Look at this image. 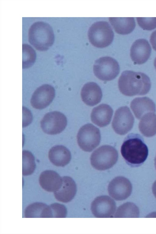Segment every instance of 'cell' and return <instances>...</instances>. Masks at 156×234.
<instances>
[{"mask_svg": "<svg viewBox=\"0 0 156 234\" xmlns=\"http://www.w3.org/2000/svg\"><path fill=\"white\" fill-rule=\"evenodd\" d=\"M140 132L145 136L151 137L156 134V114L150 112L144 114L139 124Z\"/></svg>", "mask_w": 156, "mask_h": 234, "instance_id": "7402d4cb", "label": "cell"}, {"mask_svg": "<svg viewBox=\"0 0 156 234\" xmlns=\"http://www.w3.org/2000/svg\"><path fill=\"white\" fill-rule=\"evenodd\" d=\"M39 182L41 187L45 190L54 193L61 187L62 184V179L55 171L47 170L41 174Z\"/></svg>", "mask_w": 156, "mask_h": 234, "instance_id": "2e32d148", "label": "cell"}, {"mask_svg": "<svg viewBox=\"0 0 156 234\" xmlns=\"http://www.w3.org/2000/svg\"><path fill=\"white\" fill-rule=\"evenodd\" d=\"M150 41L152 48L156 51V30L151 34Z\"/></svg>", "mask_w": 156, "mask_h": 234, "instance_id": "f1b7e54d", "label": "cell"}, {"mask_svg": "<svg viewBox=\"0 0 156 234\" xmlns=\"http://www.w3.org/2000/svg\"><path fill=\"white\" fill-rule=\"evenodd\" d=\"M95 75L103 81H110L115 78L120 72L118 63L109 56L100 57L96 60L93 67Z\"/></svg>", "mask_w": 156, "mask_h": 234, "instance_id": "8992f818", "label": "cell"}, {"mask_svg": "<svg viewBox=\"0 0 156 234\" xmlns=\"http://www.w3.org/2000/svg\"><path fill=\"white\" fill-rule=\"evenodd\" d=\"M82 101L87 105L92 106L101 101L102 97L101 89L96 83L90 82L85 84L81 91Z\"/></svg>", "mask_w": 156, "mask_h": 234, "instance_id": "5bb4252c", "label": "cell"}, {"mask_svg": "<svg viewBox=\"0 0 156 234\" xmlns=\"http://www.w3.org/2000/svg\"><path fill=\"white\" fill-rule=\"evenodd\" d=\"M151 48L148 42L144 39H139L133 44L130 48V56L135 64H141L149 58Z\"/></svg>", "mask_w": 156, "mask_h": 234, "instance_id": "4fadbf2b", "label": "cell"}, {"mask_svg": "<svg viewBox=\"0 0 156 234\" xmlns=\"http://www.w3.org/2000/svg\"><path fill=\"white\" fill-rule=\"evenodd\" d=\"M22 175L27 176L31 175L36 168L35 158L30 152L26 150L22 152Z\"/></svg>", "mask_w": 156, "mask_h": 234, "instance_id": "cb8c5ba5", "label": "cell"}, {"mask_svg": "<svg viewBox=\"0 0 156 234\" xmlns=\"http://www.w3.org/2000/svg\"><path fill=\"white\" fill-rule=\"evenodd\" d=\"M130 106L135 117L138 119L147 113L156 111L155 104L147 97L135 98L131 101Z\"/></svg>", "mask_w": 156, "mask_h": 234, "instance_id": "ac0fdd59", "label": "cell"}, {"mask_svg": "<svg viewBox=\"0 0 156 234\" xmlns=\"http://www.w3.org/2000/svg\"><path fill=\"white\" fill-rule=\"evenodd\" d=\"M62 184L60 188L54 193L55 197L58 201L64 203L70 202L74 197L77 191L76 185L71 177H62Z\"/></svg>", "mask_w": 156, "mask_h": 234, "instance_id": "9a60e30c", "label": "cell"}, {"mask_svg": "<svg viewBox=\"0 0 156 234\" xmlns=\"http://www.w3.org/2000/svg\"><path fill=\"white\" fill-rule=\"evenodd\" d=\"M49 206L51 211L53 218H66L67 214V210L66 207L63 204L54 203Z\"/></svg>", "mask_w": 156, "mask_h": 234, "instance_id": "484cf974", "label": "cell"}, {"mask_svg": "<svg viewBox=\"0 0 156 234\" xmlns=\"http://www.w3.org/2000/svg\"><path fill=\"white\" fill-rule=\"evenodd\" d=\"M118 157V152L115 148L110 145H103L92 153L90 163L95 169L105 170L112 167L117 162Z\"/></svg>", "mask_w": 156, "mask_h": 234, "instance_id": "5b68a950", "label": "cell"}, {"mask_svg": "<svg viewBox=\"0 0 156 234\" xmlns=\"http://www.w3.org/2000/svg\"><path fill=\"white\" fill-rule=\"evenodd\" d=\"M154 166L156 170V155L154 159Z\"/></svg>", "mask_w": 156, "mask_h": 234, "instance_id": "1f68e13d", "label": "cell"}, {"mask_svg": "<svg viewBox=\"0 0 156 234\" xmlns=\"http://www.w3.org/2000/svg\"><path fill=\"white\" fill-rule=\"evenodd\" d=\"M109 19L115 31L119 34H129L136 26L133 17H109Z\"/></svg>", "mask_w": 156, "mask_h": 234, "instance_id": "ffe728a7", "label": "cell"}, {"mask_svg": "<svg viewBox=\"0 0 156 234\" xmlns=\"http://www.w3.org/2000/svg\"><path fill=\"white\" fill-rule=\"evenodd\" d=\"M132 187L130 181L126 178L117 176L109 183L108 192L109 195L117 201H121L128 198L130 195Z\"/></svg>", "mask_w": 156, "mask_h": 234, "instance_id": "30bf717a", "label": "cell"}, {"mask_svg": "<svg viewBox=\"0 0 156 234\" xmlns=\"http://www.w3.org/2000/svg\"><path fill=\"white\" fill-rule=\"evenodd\" d=\"M134 119L129 108L127 106L121 107L116 111L112 126L117 134L123 135L133 128Z\"/></svg>", "mask_w": 156, "mask_h": 234, "instance_id": "9c48e42d", "label": "cell"}, {"mask_svg": "<svg viewBox=\"0 0 156 234\" xmlns=\"http://www.w3.org/2000/svg\"><path fill=\"white\" fill-rule=\"evenodd\" d=\"M121 152L126 162L132 167L143 164L148 154V148L143 138L138 134L131 133L125 139Z\"/></svg>", "mask_w": 156, "mask_h": 234, "instance_id": "7a4b0ae2", "label": "cell"}, {"mask_svg": "<svg viewBox=\"0 0 156 234\" xmlns=\"http://www.w3.org/2000/svg\"><path fill=\"white\" fill-rule=\"evenodd\" d=\"M22 68H27L31 66L36 59L35 50L30 45L27 44H22Z\"/></svg>", "mask_w": 156, "mask_h": 234, "instance_id": "d4e9b609", "label": "cell"}, {"mask_svg": "<svg viewBox=\"0 0 156 234\" xmlns=\"http://www.w3.org/2000/svg\"><path fill=\"white\" fill-rule=\"evenodd\" d=\"M55 96L54 88L44 84L37 88L33 93L30 99L32 107L37 109H44L52 102Z\"/></svg>", "mask_w": 156, "mask_h": 234, "instance_id": "7c38bea8", "label": "cell"}, {"mask_svg": "<svg viewBox=\"0 0 156 234\" xmlns=\"http://www.w3.org/2000/svg\"><path fill=\"white\" fill-rule=\"evenodd\" d=\"M28 41L37 50L44 51L53 44L55 35L52 27L48 23L37 21L30 27L28 33Z\"/></svg>", "mask_w": 156, "mask_h": 234, "instance_id": "3957f363", "label": "cell"}, {"mask_svg": "<svg viewBox=\"0 0 156 234\" xmlns=\"http://www.w3.org/2000/svg\"><path fill=\"white\" fill-rule=\"evenodd\" d=\"M154 67H155V69L156 70V57L155 58V59L154 60Z\"/></svg>", "mask_w": 156, "mask_h": 234, "instance_id": "4dcf8cb0", "label": "cell"}, {"mask_svg": "<svg viewBox=\"0 0 156 234\" xmlns=\"http://www.w3.org/2000/svg\"><path fill=\"white\" fill-rule=\"evenodd\" d=\"M26 218L52 217L49 206L41 202H35L29 205L24 211Z\"/></svg>", "mask_w": 156, "mask_h": 234, "instance_id": "44dd1931", "label": "cell"}, {"mask_svg": "<svg viewBox=\"0 0 156 234\" xmlns=\"http://www.w3.org/2000/svg\"><path fill=\"white\" fill-rule=\"evenodd\" d=\"M139 211L134 203L126 202L119 206L114 215L115 218H138Z\"/></svg>", "mask_w": 156, "mask_h": 234, "instance_id": "603a6c76", "label": "cell"}, {"mask_svg": "<svg viewBox=\"0 0 156 234\" xmlns=\"http://www.w3.org/2000/svg\"><path fill=\"white\" fill-rule=\"evenodd\" d=\"M88 37L90 43L98 48L107 47L112 42L114 34L109 23L105 21L94 23L88 31Z\"/></svg>", "mask_w": 156, "mask_h": 234, "instance_id": "277c9868", "label": "cell"}, {"mask_svg": "<svg viewBox=\"0 0 156 234\" xmlns=\"http://www.w3.org/2000/svg\"><path fill=\"white\" fill-rule=\"evenodd\" d=\"M113 113V109L110 106L102 104L93 108L90 115L91 119L95 124L103 127L109 124Z\"/></svg>", "mask_w": 156, "mask_h": 234, "instance_id": "e0dca14e", "label": "cell"}, {"mask_svg": "<svg viewBox=\"0 0 156 234\" xmlns=\"http://www.w3.org/2000/svg\"><path fill=\"white\" fill-rule=\"evenodd\" d=\"M67 123L66 117L62 113L53 111L47 113L42 119L41 127L43 131L49 135L59 134L66 128Z\"/></svg>", "mask_w": 156, "mask_h": 234, "instance_id": "ba28073f", "label": "cell"}, {"mask_svg": "<svg viewBox=\"0 0 156 234\" xmlns=\"http://www.w3.org/2000/svg\"><path fill=\"white\" fill-rule=\"evenodd\" d=\"M78 144L83 150L90 152L99 145L101 136L99 129L90 123L82 126L77 136Z\"/></svg>", "mask_w": 156, "mask_h": 234, "instance_id": "52a82bcc", "label": "cell"}, {"mask_svg": "<svg viewBox=\"0 0 156 234\" xmlns=\"http://www.w3.org/2000/svg\"><path fill=\"white\" fill-rule=\"evenodd\" d=\"M139 25L146 30H152L156 28V17H137Z\"/></svg>", "mask_w": 156, "mask_h": 234, "instance_id": "4316f807", "label": "cell"}, {"mask_svg": "<svg viewBox=\"0 0 156 234\" xmlns=\"http://www.w3.org/2000/svg\"><path fill=\"white\" fill-rule=\"evenodd\" d=\"M116 209L115 202L107 196H101L96 198L91 203V210L97 218H108L112 217Z\"/></svg>", "mask_w": 156, "mask_h": 234, "instance_id": "8fae6325", "label": "cell"}, {"mask_svg": "<svg viewBox=\"0 0 156 234\" xmlns=\"http://www.w3.org/2000/svg\"><path fill=\"white\" fill-rule=\"evenodd\" d=\"M23 128L27 126L31 123L32 120V116L30 111L23 107Z\"/></svg>", "mask_w": 156, "mask_h": 234, "instance_id": "83f0119b", "label": "cell"}, {"mask_svg": "<svg viewBox=\"0 0 156 234\" xmlns=\"http://www.w3.org/2000/svg\"><path fill=\"white\" fill-rule=\"evenodd\" d=\"M118 85L120 92L128 96L145 95L150 91L151 85L150 79L146 74L131 70L122 73Z\"/></svg>", "mask_w": 156, "mask_h": 234, "instance_id": "6da1fadb", "label": "cell"}, {"mask_svg": "<svg viewBox=\"0 0 156 234\" xmlns=\"http://www.w3.org/2000/svg\"><path fill=\"white\" fill-rule=\"evenodd\" d=\"M152 190L153 194L156 198V180L153 184L152 187Z\"/></svg>", "mask_w": 156, "mask_h": 234, "instance_id": "f546056e", "label": "cell"}, {"mask_svg": "<svg viewBox=\"0 0 156 234\" xmlns=\"http://www.w3.org/2000/svg\"><path fill=\"white\" fill-rule=\"evenodd\" d=\"M48 156L51 162L58 167L65 166L69 163L71 158L69 150L62 145L55 146L52 147L49 151Z\"/></svg>", "mask_w": 156, "mask_h": 234, "instance_id": "d6986e66", "label": "cell"}]
</instances>
